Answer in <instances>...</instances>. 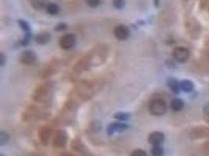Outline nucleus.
I'll list each match as a JSON object with an SVG mask.
<instances>
[{"label": "nucleus", "mask_w": 209, "mask_h": 156, "mask_svg": "<svg viewBox=\"0 0 209 156\" xmlns=\"http://www.w3.org/2000/svg\"><path fill=\"white\" fill-rule=\"evenodd\" d=\"M167 110V105L162 99H154L150 103L149 111L152 115L160 116L164 115Z\"/></svg>", "instance_id": "nucleus-1"}, {"label": "nucleus", "mask_w": 209, "mask_h": 156, "mask_svg": "<svg viewBox=\"0 0 209 156\" xmlns=\"http://www.w3.org/2000/svg\"><path fill=\"white\" fill-rule=\"evenodd\" d=\"M165 140V135L163 133L155 131L151 133L148 137V141L153 145H161Z\"/></svg>", "instance_id": "nucleus-8"}, {"label": "nucleus", "mask_w": 209, "mask_h": 156, "mask_svg": "<svg viewBox=\"0 0 209 156\" xmlns=\"http://www.w3.org/2000/svg\"><path fill=\"white\" fill-rule=\"evenodd\" d=\"M184 106V102L179 98H175L171 102V108L174 111L182 110Z\"/></svg>", "instance_id": "nucleus-16"}, {"label": "nucleus", "mask_w": 209, "mask_h": 156, "mask_svg": "<svg viewBox=\"0 0 209 156\" xmlns=\"http://www.w3.org/2000/svg\"><path fill=\"white\" fill-rule=\"evenodd\" d=\"M76 43V36L74 34H66L61 37L60 41V47L65 50L71 49Z\"/></svg>", "instance_id": "nucleus-3"}, {"label": "nucleus", "mask_w": 209, "mask_h": 156, "mask_svg": "<svg viewBox=\"0 0 209 156\" xmlns=\"http://www.w3.org/2000/svg\"><path fill=\"white\" fill-rule=\"evenodd\" d=\"M31 6L36 10H42L46 9L48 3L47 0H29Z\"/></svg>", "instance_id": "nucleus-10"}, {"label": "nucleus", "mask_w": 209, "mask_h": 156, "mask_svg": "<svg viewBox=\"0 0 209 156\" xmlns=\"http://www.w3.org/2000/svg\"><path fill=\"white\" fill-rule=\"evenodd\" d=\"M180 84V89L185 92H191L194 88L193 83L190 80H183L179 83Z\"/></svg>", "instance_id": "nucleus-12"}, {"label": "nucleus", "mask_w": 209, "mask_h": 156, "mask_svg": "<svg viewBox=\"0 0 209 156\" xmlns=\"http://www.w3.org/2000/svg\"><path fill=\"white\" fill-rule=\"evenodd\" d=\"M125 5V0H114L113 1V6L117 10H122Z\"/></svg>", "instance_id": "nucleus-20"}, {"label": "nucleus", "mask_w": 209, "mask_h": 156, "mask_svg": "<svg viewBox=\"0 0 209 156\" xmlns=\"http://www.w3.org/2000/svg\"><path fill=\"white\" fill-rule=\"evenodd\" d=\"M151 154L153 156H163L164 149L161 145H154L151 149Z\"/></svg>", "instance_id": "nucleus-17"}, {"label": "nucleus", "mask_w": 209, "mask_h": 156, "mask_svg": "<svg viewBox=\"0 0 209 156\" xmlns=\"http://www.w3.org/2000/svg\"><path fill=\"white\" fill-rule=\"evenodd\" d=\"M35 40H36L37 43H38V44H46L50 40V35L47 33V32H42V33L37 35Z\"/></svg>", "instance_id": "nucleus-13"}, {"label": "nucleus", "mask_w": 209, "mask_h": 156, "mask_svg": "<svg viewBox=\"0 0 209 156\" xmlns=\"http://www.w3.org/2000/svg\"><path fill=\"white\" fill-rule=\"evenodd\" d=\"M51 134H52V130L49 129V127H43L42 129L41 132H40V138L44 144H46L48 143L51 137Z\"/></svg>", "instance_id": "nucleus-11"}, {"label": "nucleus", "mask_w": 209, "mask_h": 156, "mask_svg": "<svg viewBox=\"0 0 209 156\" xmlns=\"http://www.w3.org/2000/svg\"><path fill=\"white\" fill-rule=\"evenodd\" d=\"M10 137L7 133L4 132V131H1L0 132V145H4L8 142Z\"/></svg>", "instance_id": "nucleus-19"}, {"label": "nucleus", "mask_w": 209, "mask_h": 156, "mask_svg": "<svg viewBox=\"0 0 209 156\" xmlns=\"http://www.w3.org/2000/svg\"><path fill=\"white\" fill-rule=\"evenodd\" d=\"M67 132L63 130H60L56 133L53 139V145L57 148L63 147L67 143Z\"/></svg>", "instance_id": "nucleus-6"}, {"label": "nucleus", "mask_w": 209, "mask_h": 156, "mask_svg": "<svg viewBox=\"0 0 209 156\" xmlns=\"http://www.w3.org/2000/svg\"><path fill=\"white\" fill-rule=\"evenodd\" d=\"M128 128V126L125 123H111L107 127V134L108 135H112L115 132H122Z\"/></svg>", "instance_id": "nucleus-9"}, {"label": "nucleus", "mask_w": 209, "mask_h": 156, "mask_svg": "<svg viewBox=\"0 0 209 156\" xmlns=\"http://www.w3.org/2000/svg\"><path fill=\"white\" fill-rule=\"evenodd\" d=\"M0 156H4V155L2 154H1V155H0Z\"/></svg>", "instance_id": "nucleus-29"}, {"label": "nucleus", "mask_w": 209, "mask_h": 156, "mask_svg": "<svg viewBox=\"0 0 209 156\" xmlns=\"http://www.w3.org/2000/svg\"><path fill=\"white\" fill-rule=\"evenodd\" d=\"M18 23H19L20 26L21 27V28L26 32H28L30 31V26L29 24H27V22H26L25 21H23V20H20L18 21Z\"/></svg>", "instance_id": "nucleus-21"}, {"label": "nucleus", "mask_w": 209, "mask_h": 156, "mask_svg": "<svg viewBox=\"0 0 209 156\" xmlns=\"http://www.w3.org/2000/svg\"><path fill=\"white\" fill-rule=\"evenodd\" d=\"M168 85L169 88L174 93H179L180 90V84L174 78H170L168 81Z\"/></svg>", "instance_id": "nucleus-15"}, {"label": "nucleus", "mask_w": 209, "mask_h": 156, "mask_svg": "<svg viewBox=\"0 0 209 156\" xmlns=\"http://www.w3.org/2000/svg\"><path fill=\"white\" fill-rule=\"evenodd\" d=\"M46 11L49 13V15H52V16H55L57 15L60 12V7L57 4L53 3V2H50L47 5L46 7Z\"/></svg>", "instance_id": "nucleus-14"}, {"label": "nucleus", "mask_w": 209, "mask_h": 156, "mask_svg": "<svg viewBox=\"0 0 209 156\" xmlns=\"http://www.w3.org/2000/svg\"><path fill=\"white\" fill-rule=\"evenodd\" d=\"M154 2H155V6H156V7H157V6H158L159 0H154Z\"/></svg>", "instance_id": "nucleus-27"}, {"label": "nucleus", "mask_w": 209, "mask_h": 156, "mask_svg": "<svg viewBox=\"0 0 209 156\" xmlns=\"http://www.w3.org/2000/svg\"><path fill=\"white\" fill-rule=\"evenodd\" d=\"M51 85L49 83H46V84H43V85L40 86L35 93V99L37 102H44L47 101L49 98L51 92Z\"/></svg>", "instance_id": "nucleus-2"}, {"label": "nucleus", "mask_w": 209, "mask_h": 156, "mask_svg": "<svg viewBox=\"0 0 209 156\" xmlns=\"http://www.w3.org/2000/svg\"><path fill=\"white\" fill-rule=\"evenodd\" d=\"M67 26L65 24H59L58 26H57V27H56V30L57 31H62V30H64V29H66Z\"/></svg>", "instance_id": "nucleus-25"}, {"label": "nucleus", "mask_w": 209, "mask_h": 156, "mask_svg": "<svg viewBox=\"0 0 209 156\" xmlns=\"http://www.w3.org/2000/svg\"><path fill=\"white\" fill-rule=\"evenodd\" d=\"M173 57L179 63H184L190 57V51L185 47H176L173 50Z\"/></svg>", "instance_id": "nucleus-4"}, {"label": "nucleus", "mask_w": 209, "mask_h": 156, "mask_svg": "<svg viewBox=\"0 0 209 156\" xmlns=\"http://www.w3.org/2000/svg\"><path fill=\"white\" fill-rule=\"evenodd\" d=\"M86 3L91 8H96L100 3V0H86Z\"/></svg>", "instance_id": "nucleus-22"}, {"label": "nucleus", "mask_w": 209, "mask_h": 156, "mask_svg": "<svg viewBox=\"0 0 209 156\" xmlns=\"http://www.w3.org/2000/svg\"><path fill=\"white\" fill-rule=\"evenodd\" d=\"M36 60V55L33 51L26 50L21 53L20 61L24 65H32Z\"/></svg>", "instance_id": "nucleus-7"}, {"label": "nucleus", "mask_w": 209, "mask_h": 156, "mask_svg": "<svg viewBox=\"0 0 209 156\" xmlns=\"http://www.w3.org/2000/svg\"><path fill=\"white\" fill-rule=\"evenodd\" d=\"M203 111H204V113L205 114L206 116H209V102H207L205 104V106H204V109H203Z\"/></svg>", "instance_id": "nucleus-24"}, {"label": "nucleus", "mask_w": 209, "mask_h": 156, "mask_svg": "<svg viewBox=\"0 0 209 156\" xmlns=\"http://www.w3.org/2000/svg\"><path fill=\"white\" fill-rule=\"evenodd\" d=\"M4 63H5V56H4L3 53H1V55H0V64H1V66H3Z\"/></svg>", "instance_id": "nucleus-26"}, {"label": "nucleus", "mask_w": 209, "mask_h": 156, "mask_svg": "<svg viewBox=\"0 0 209 156\" xmlns=\"http://www.w3.org/2000/svg\"><path fill=\"white\" fill-rule=\"evenodd\" d=\"M114 118L120 121H126L129 118V114L126 112H117L114 115Z\"/></svg>", "instance_id": "nucleus-18"}, {"label": "nucleus", "mask_w": 209, "mask_h": 156, "mask_svg": "<svg viewBox=\"0 0 209 156\" xmlns=\"http://www.w3.org/2000/svg\"><path fill=\"white\" fill-rule=\"evenodd\" d=\"M114 36L117 39L121 40V41H124V40H126L128 38L130 35V31L128 27L123 25V24H120V25H117L114 27Z\"/></svg>", "instance_id": "nucleus-5"}, {"label": "nucleus", "mask_w": 209, "mask_h": 156, "mask_svg": "<svg viewBox=\"0 0 209 156\" xmlns=\"http://www.w3.org/2000/svg\"><path fill=\"white\" fill-rule=\"evenodd\" d=\"M63 156H74V155H72V154H64Z\"/></svg>", "instance_id": "nucleus-28"}, {"label": "nucleus", "mask_w": 209, "mask_h": 156, "mask_svg": "<svg viewBox=\"0 0 209 156\" xmlns=\"http://www.w3.org/2000/svg\"><path fill=\"white\" fill-rule=\"evenodd\" d=\"M131 156H147L146 151L142 149H136L132 152Z\"/></svg>", "instance_id": "nucleus-23"}]
</instances>
